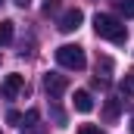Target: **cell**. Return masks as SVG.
Returning <instances> with one entry per match:
<instances>
[{"label":"cell","mask_w":134,"mask_h":134,"mask_svg":"<svg viewBox=\"0 0 134 134\" xmlns=\"http://www.w3.org/2000/svg\"><path fill=\"white\" fill-rule=\"evenodd\" d=\"M94 31H97V37L112 41V44H125V41H128L125 22H122L119 16H109V13H97V16H94Z\"/></svg>","instance_id":"cell-1"},{"label":"cell","mask_w":134,"mask_h":134,"mask_svg":"<svg viewBox=\"0 0 134 134\" xmlns=\"http://www.w3.org/2000/svg\"><path fill=\"white\" fill-rule=\"evenodd\" d=\"M56 63L63 69L81 72V69L87 66V56H84V50H81L78 44H63V47H56Z\"/></svg>","instance_id":"cell-2"},{"label":"cell","mask_w":134,"mask_h":134,"mask_svg":"<svg viewBox=\"0 0 134 134\" xmlns=\"http://www.w3.org/2000/svg\"><path fill=\"white\" fill-rule=\"evenodd\" d=\"M66 87H69V78H66V75H59V72H47V75H44V91H47L53 100L63 97Z\"/></svg>","instance_id":"cell-3"},{"label":"cell","mask_w":134,"mask_h":134,"mask_svg":"<svg viewBox=\"0 0 134 134\" xmlns=\"http://www.w3.org/2000/svg\"><path fill=\"white\" fill-rule=\"evenodd\" d=\"M22 91H25V78H22V75H6V78H3V84H0L3 100H16Z\"/></svg>","instance_id":"cell-4"},{"label":"cell","mask_w":134,"mask_h":134,"mask_svg":"<svg viewBox=\"0 0 134 134\" xmlns=\"http://www.w3.org/2000/svg\"><path fill=\"white\" fill-rule=\"evenodd\" d=\"M81 22H84V13H81V9H66V13L59 16V31L72 34L75 28H81Z\"/></svg>","instance_id":"cell-5"},{"label":"cell","mask_w":134,"mask_h":134,"mask_svg":"<svg viewBox=\"0 0 134 134\" xmlns=\"http://www.w3.org/2000/svg\"><path fill=\"white\" fill-rule=\"evenodd\" d=\"M75 109L78 112H91L94 109V97L87 91H75Z\"/></svg>","instance_id":"cell-6"},{"label":"cell","mask_w":134,"mask_h":134,"mask_svg":"<svg viewBox=\"0 0 134 134\" xmlns=\"http://www.w3.org/2000/svg\"><path fill=\"white\" fill-rule=\"evenodd\" d=\"M109 72H112V59H109V56H100V59H97V81H103V84H106Z\"/></svg>","instance_id":"cell-7"},{"label":"cell","mask_w":134,"mask_h":134,"mask_svg":"<svg viewBox=\"0 0 134 134\" xmlns=\"http://www.w3.org/2000/svg\"><path fill=\"white\" fill-rule=\"evenodd\" d=\"M119 109H122L119 100H115V97H109L106 106H103V119H106V122H115V119H119Z\"/></svg>","instance_id":"cell-8"},{"label":"cell","mask_w":134,"mask_h":134,"mask_svg":"<svg viewBox=\"0 0 134 134\" xmlns=\"http://www.w3.org/2000/svg\"><path fill=\"white\" fill-rule=\"evenodd\" d=\"M112 6H115V13H122L125 19L134 16V0H112Z\"/></svg>","instance_id":"cell-9"},{"label":"cell","mask_w":134,"mask_h":134,"mask_svg":"<svg viewBox=\"0 0 134 134\" xmlns=\"http://www.w3.org/2000/svg\"><path fill=\"white\" fill-rule=\"evenodd\" d=\"M119 91H122L125 97H134V72H128V75L122 78V84H119Z\"/></svg>","instance_id":"cell-10"},{"label":"cell","mask_w":134,"mask_h":134,"mask_svg":"<svg viewBox=\"0 0 134 134\" xmlns=\"http://www.w3.org/2000/svg\"><path fill=\"white\" fill-rule=\"evenodd\" d=\"M13 41V22H0V44Z\"/></svg>","instance_id":"cell-11"},{"label":"cell","mask_w":134,"mask_h":134,"mask_svg":"<svg viewBox=\"0 0 134 134\" xmlns=\"http://www.w3.org/2000/svg\"><path fill=\"white\" fill-rule=\"evenodd\" d=\"M22 122H25V128H31L34 122H37V109H28V112L22 115Z\"/></svg>","instance_id":"cell-12"},{"label":"cell","mask_w":134,"mask_h":134,"mask_svg":"<svg viewBox=\"0 0 134 134\" xmlns=\"http://www.w3.org/2000/svg\"><path fill=\"white\" fill-rule=\"evenodd\" d=\"M44 13H59V0H44Z\"/></svg>","instance_id":"cell-13"},{"label":"cell","mask_w":134,"mask_h":134,"mask_svg":"<svg viewBox=\"0 0 134 134\" xmlns=\"http://www.w3.org/2000/svg\"><path fill=\"white\" fill-rule=\"evenodd\" d=\"M78 134H106V131H100L97 125H81V128H78Z\"/></svg>","instance_id":"cell-14"},{"label":"cell","mask_w":134,"mask_h":134,"mask_svg":"<svg viewBox=\"0 0 134 134\" xmlns=\"http://www.w3.org/2000/svg\"><path fill=\"white\" fill-rule=\"evenodd\" d=\"M6 122H9V125H19V122H22V115H19L16 109H9V112H6Z\"/></svg>","instance_id":"cell-15"},{"label":"cell","mask_w":134,"mask_h":134,"mask_svg":"<svg viewBox=\"0 0 134 134\" xmlns=\"http://www.w3.org/2000/svg\"><path fill=\"white\" fill-rule=\"evenodd\" d=\"M31 134H44V131H41V128H37V125H31Z\"/></svg>","instance_id":"cell-16"},{"label":"cell","mask_w":134,"mask_h":134,"mask_svg":"<svg viewBox=\"0 0 134 134\" xmlns=\"http://www.w3.org/2000/svg\"><path fill=\"white\" fill-rule=\"evenodd\" d=\"M16 3H19V6H28V3H31V0H16Z\"/></svg>","instance_id":"cell-17"},{"label":"cell","mask_w":134,"mask_h":134,"mask_svg":"<svg viewBox=\"0 0 134 134\" xmlns=\"http://www.w3.org/2000/svg\"><path fill=\"white\" fill-rule=\"evenodd\" d=\"M0 3H3V0H0Z\"/></svg>","instance_id":"cell-18"}]
</instances>
